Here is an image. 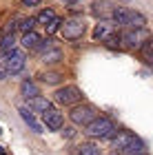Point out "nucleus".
Masks as SVG:
<instances>
[{
	"instance_id": "a878e982",
	"label": "nucleus",
	"mask_w": 153,
	"mask_h": 155,
	"mask_svg": "<svg viewBox=\"0 0 153 155\" xmlns=\"http://www.w3.org/2000/svg\"><path fill=\"white\" fill-rule=\"evenodd\" d=\"M42 0H22V5L25 7H36V5H40Z\"/></svg>"
},
{
	"instance_id": "0eeeda50",
	"label": "nucleus",
	"mask_w": 153,
	"mask_h": 155,
	"mask_svg": "<svg viewBox=\"0 0 153 155\" xmlns=\"http://www.w3.org/2000/svg\"><path fill=\"white\" fill-rule=\"evenodd\" d=\"M147 40L149 38H147V33H144V29H129V31L122 33V42H124V47H129V49H140Z\"/></svg>"
},
{
	"instance_id": "c756f323",
	"label": "nucleus",
	"mask_w": 153,
	"mask_h": 155,
	"mask_svg": "<svg viewBox=\"0 0 153 155\" xmlns=\"http://www.w3.org/2000/svg\"><path fill=\"white\" fill-rule=\"evenodd\" d=\"M0 133H2V129H0Z\"/></svg>"
},
{
	"instance_id": "393cba45",
	"label": "nucleus",
	"mask_w": 153,
	"mask_h": 155,
	"mask_svg": "<svg viewBox=\"0 0 153 155\" xmlns=\"http://www.w3.org/2000/svg\"><path fill=\"white\" fill-rule=\"evenodd\" d=\"M60 25H62V20H58V18H55L53 22H51L49 27H47V33H55V31L60 29Z\"/></svg>"
},
{
	"instance_id": "39448f33",
	"label": "nucleus",
	"mask_w": 153,
	"mask_h": 155,
	"mask_svg": "<svg viewBox=\"0 0 153 155\" xmlns=\"http://www.w3.org/2000/svg\"><path fill=\"white\" fill-rule=\"evenodd\" d=\"M55 102L58 104H65V107H69V104H78L82 100V93L78 87H65V89H58L55 91Z\"/></svg>"
},
{
	"instance_id": "cd10ccee",
	"label": "nucleus",
	"mask_w": 153,
	"mask_h": 155,
	"mask_svg": "<svg viewBox=\"0 0 153 155\" xmlns=\"http://www.w3.org/2000/svg\"><path fill=\"white\" fill-rule=\"evenodd\" d=\"M0 155H7V151H5V146H0Z\"/></svg>"
},
{
	"instance_id": "9d476101",
	"label": "nucleus",
	"mask_w": 153,
	"mask_h": 155,
	"mask_svg": "<svg viewBox=\"0 0 153 155\" xmlns=\"http://www.w3.org/2000/svg\"><path fill=\"white\" fill-rule=\"evenodd\" d=\"M111 33H115L113 31V22H109V20H100V22L95 25V29H93V40H107Z\"/></svg>"
},
{
	"instance_id": "c85d7f7f",
	"label": "nucleus",
	"mask_w": 153,
	"mask_h": 155,
	"mask_svg": "<svg viewBox=\"0 0 153 155\" xmlns=\"http://www.w3.org/2000/svg\"><path fill=\"white\" fill-rule=\"evenodd\" d=\"M62 2H71L73 5V2H80V0H62Z\"/></svg>"
},
{
	"instance_id": "dca6fc26",
	"label": "nucleus",
	"mask_w": 153,
	"mask_h": 155,
	"mask_svg": "<svg viewBox=\"0 0 153 155\" xmlns=\"http://www.w3.org/2000/svg\"><path fill=\"white\" fill-rule=\"evenodd\" d=\"M40 42H42V40H40L38 33L36 31H29V33H25V38H22V47L25 49H38Z\"/></svg>"
},
{
	"instance_id": "f03ea898",
	"label": "nucleus",
	"mask_w": 153,
	"mask_h": 155,
	"mask_svg": "<svg viewBox=\"0 0 153 155\" xmlns=\"http://www.w3.org/2000/svg\"><path fill=\"white\" fill-rule=\"evenodd\" d=\"M85 133L89 137H93V140H107V137H111L115 133V124L111 122L109 117H98V120H93V122L87 126Z\"/></svg>"
},
{
	"instance_id": "4be33fe9",
	"label": "nucleus",
	"mask_w": 153,
	"mask_h": 155,
	"mask_svg": "<svg viewBox=\"0 0 153 155\" xmlns=\"http://www.w3.org/2000/svg\"><path fill=\"white\" fill-rule=\"evenodd\" d=\"M104 45L109 49H120L122 47V33H111V36L104 40Z\"/></svg>"
},
{
	"instance_id": "4468645a",
	"label": "nucleus",
	"mask_w": 153,
	"mask_h": 155,
	"mask_svg": "<svg viewBox=\"0 0 153 155\" xmlns=\"http://www.w3.org/2000/svg\"><path fill=\"white\" fill-rule=\"evenodd\" d=\"M133 140V135H131L129 131H120L118 133V137H115V142H113V149H118V151H124L129 146V142Z\"/></svg>"
},
{
	"instance_id": "aec40b11",
	"label": "nucleus",
	"mask_w": 153,
	"mask_h": 155,
	"mask_svg": "<svg viewBox=\"0 0 153 155\" xmlns=\"http://www.w3.org/2000/svg\"><path fill=\"white\" fill-rule=\"evenodd\" d=\"M38 25H45V27H49L51 22H53V20H55V13L51 11V9H42V11H40L38 13Z\"/></svg>"
},
{
	"instance_id": "ddd939ff",
	"label": "nucleus",
	"mask_w": 153,
	"mask_h": 155,
	"mask_svg": "<svg viewBox=\"0 0 153 155\" xmlns=\"http://www.w3.org/2000/svg\"><path fill=\"white\" fill-rule=\"evenodd\" d=\"M122 153L124 155H144V142H142V140H138V137H133Z\"/></svg>"
},
{
	"instance_id": "f257e3e1",
	"label": "nucleus",
	"mask_w": 153,
	"mask_h": 155,
	"mask_svg": "<svg viewBox=\"0 0 153 155\" xmlns=\"http://www.w3.org/2000/svg\"><path fill=\"white\" fill-rule=\"evenodd\" d=\"M113 22L115 25H124V27H129V29H144L147 18H144L142 13H138V11L118 7V9H113Z\"/></svg>"
},
{
	"instance_id": "a211bd4d",
	"label": "nucleus",
	"mask_w": 153,
	"mask_h": 155,
	"mask_svg": "<svg viewBox=\"0 0 153 155\" xmlns=\"http://www.w3.org/2000/svg\"><path fill=\"white\" fill-rule=\"evenodd\" d=\"M29 107L36 109V111H40V113H47L49 109H53L51 102L47 100V97H36V100H29Z\"/></svg>"
},
{
	"instance_id": "2eb2a0df",
	"label": "nucleus",
	"mask_w": 153,
	"mask_h": 155,
	"mask_svg": "<svg viewBox=\"0 0 153 155\" xmlns=\"http://www.w3.org/2000/svg\"><path fill=\"white\" fill-rule=\"evenodd\" d=\"M20 115H22V120H25V122L31 126V131H36V133H42V126H40V124L36 122V117H33V113H31L29 109H25V107H22V109H20Z\"/></svg>"
},
{
	"instance_id": "6e6552de",
	"label": "nucleus",
	"mask_w": 153,
	"mask_h": 155,
	"mask_svg": "<svg viewBox=\"0 0 153 155\" xmlns=\"http://www.w3.org/2000/svg\"><path fill=\"white\" fill-rule=\"evenodd\" d=\"M42 120H45V124L49 126L51 131H60L62 129V122H65V120H62V113L58 109H49L47 113H42Z\"/></svg>"
},
{
	"instance_id": "20e7f679",
	"label": "nucleus",
	"mask_w": 153,
	"mask_h": 155,
	"mask_svg": "<svg viewBox=\"0 0 153 155\" xmlns=\"http://www.w3.org/2000/svg\"><path fill=\"white\" fill-rule=\"evenodd\" d=\"M85 29L87 25L82 22L80 18H69V20H62V36L67 40H78L85 36Z\"/></svg>"
},
{
	"instance_id": "412c9836",
	"label": "nucleus",
	"mask_w": 153,
	"mask_h": 155,
	"mask_svg": "<svg viewBox=\"0 0 153 155\" xmlns=\"http://www.w3.org/2000/svg\"><path fill=\"white\" fill-rule=\"evenodd\" d=\"M38 78H40V80H42L45 84H58V82L62 80V75H60V73H55V71H45V73H40Z\"/></svg>"
},
{
	"instance_id": "7c9ffc66",
	"label": "nucleus",
	"mask_w": 153,
	"mask_h": 155,
	"mask_svg": "<svg viewBox=\"0 0 153 155\" xmlns=\"http://www.w3.org/2000/svg\"><path fill=\"white\" fill-rule=\"evenodd\" d=\"M144 155H147V153H144Z\"/></svg>"
},
{
	"instance_id": "6ab92c4d",
	"label": "nucleus",
	"mask_w": 153,
	"mask_h": 155,
	"mask_svg": "<svg viewBox=\"0 0 153 155\" xmlns=\"http://www.w3.org/2000/svg\"><path fill=\"white\" fill-rule=\"evenodd\" d=\"M13 49H16V38H13V33L11 36H2V40H0V51L2 53H11Z\"/></svg>"
},
{
	"instance_id": "bb28decb",
	"label": "nucleus",
	"mask_w": 153,
	"mask_h": 155,
	"mask_svg": "<svg viewBox=\"0 0 153 155\" xmlns=\"http://www.w3.org/2000/svg\"><path fill=\"white\" fill-rule=\"evenodd\" d=\"M7 78V67H5V62H0V80H5Z\"/></svg>"
},
{
	"instance_id": "f8f14e48",
	"label": "nucleus",
	"mask_w": 153,
	"mask_h": 155,
	"mask_svg": "<svg viewBox=\"0 0 153 155\" xmlns=\"http://www.w3.org/2000/svg\"><path fill=\"white\" fill-rule=\"evenodd\" d=\"M40 60H42L45 64H55V62L62 60V51L58 47H53V49H49V51H45L42 55H40Z\"/></svg>"
},
{
	"instance_id": "1a4fd4ad",
	"label": "nucleus",
	"mask_w": 153,
	"mask_h": 155,
	"mask_svg": "<svg viewBox=\"0 0 153 155\" xmlns=\"http://www.w3.org/2000/svg\"><path fill=\"white\" fill-rule=\"evenodd\" d=\"M91 13L95 18H113V9H111V5L107 2V0H95L93 7H91Z\"/></svg>"
},
{
	"instance_id": "7ed1b4c3",
	"label": "nucleus",
	"mask_w": 153,
	"mask_h": 155,
	"mask_svg": "<svg viewBox=\"0 0 153 155\" xmlns=\"http://www.w3.org/2000/svg\"><path fill=\"white\" fill-rule=\"evenodd\" d=\"M73 124H80V126H89L93 120H98V111H95L91 104H75L69 113Z\"/></svg>"
},
{
	"instance_id": "5701e85b",
	"label": "nucleus",
	"mask_w": 153,
	"mask_h": 155,
	"mask_svg": "<svg viewBox=\"0 0 153 155\" xmlns=\"http://www.w3.org/2000/svg\"><path fill=\"white\" fill-rule=\"evenodd\" d=\"M36 22H38L36 18H25V20H22V25H18V29H20V31H25V33H29V31H33Z\"/></svg>"
},
{
	"instance_id": "9b49d317",
	"label": "nucleus",
	"mask_w": 153,
	"mask_h": 155,
	"mask_svg": "<svg viewBox=\"0 0 153 155\" xmlns=\"http://www.w3.org/2000/svg\"><path fill=\"white\" fill-rule=\"evenodd\" d=\"M20 91H22V95L27 97V100H36V97H40V89H38L33 82H29V80H25V82H22Z\"/></svg>"
},
{
	"instance_id": "423d86ee",
	"label": "nucleus",
	"mask_w": 153,
	"mask_h": 155,
	"mask_svg": "<svg viewBox=\"0 0 153 155\" xmlns=\"http://www.w3.org/2000/svg\"><path fill=\"white\" fill-rule=\"evenodd\" d=\"M5 67H7V73L16 75L25 69V51L20 49H13L11 53H7V60H5Z\"/></svg>"
},
{
	"instance_id": "f3484780",
	"label": "nucleus",
	"mask_w": 153,
	"mask_h": 155,
	"mask_svg": "<svg viewBox=\"0 0 153 155\" xmlns=\"http://www.w3.org/2000/svg\"><path fill=\"white\" fill-rule=\"evenodd\" d=\"M140 58L147 62V64H153V40L151 38L140 47Z\"/></svg>"
},
{
	"instance_id": "b1692460",
	"label": "nucleus",
	"mask_w": 153,
	"mask_h": 155,
	"mask_svg": "<svg viewBox=\"0 0 153 155\" xmlns=\"http://www.w3.org/2000/svg\"><path fill=\"white\" fill-rule=\"evenodd\" d=\"M80 149H82L80 155H100V149H95L93 144H82Z\"/></svg>"
}]
</instances>
